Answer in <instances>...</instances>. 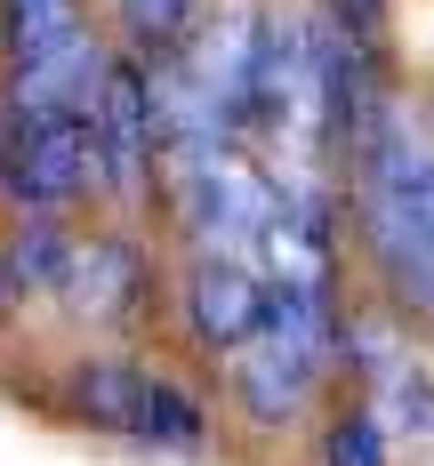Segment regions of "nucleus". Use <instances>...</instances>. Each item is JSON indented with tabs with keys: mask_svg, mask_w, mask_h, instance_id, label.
Instances as JSON below:
<instances>
[{
	"mask_svg": "<svg viewBox=\"0 0 434 466\" xmlns=\"http://www.w3.org/2000/svg\"><path fill=\"white\" fill-rule=\"evenodd\" d=\"M314 8H322L330 33H346L362 56H378V65H386V0H314Z\"/></svg>",
	"mask_w": 434,
	"mask_h": 466,
	"instance_id": "nucleus-11",
	"label": "nucleus"
},
{
	"mask_svg": "<svg viewBox=\"0 0 434 466\" xmlns=\"http://www.w3.org/2000/svg\"><path fill=\"white\" fill-rule=\"evenodd\" d=\"M81 16H73V0H0V33H8V56H33V48L65 41Z\"/></svg>",
	"mask_w": 434,
	"mask_h": 466,
	"instance_id": "nucleus-10",
	"label": "nucleus"
},
{
	"mask_svg": "<svg viewBox=\"0 0 434 466\" xmlns=\"http://www.w3.org/2000/svg\"><path fill=\"white\" fill-rule=\"evenodd\" d=\"M201 0H113V16H121V41L137 48V56H177L193 41V16Z\"/></svg>",
	"mask_w": 434,
	"mask_h": 466,
	"instance_id": "nucleus-9",
	"label": "nucleus"
},
{
	"mask_svg": "<svg viewBox=\"0 0 434 466\" xmlns=\"http://www.w3.org/2000/svg\"><path fill=\"white\" fill-rule=\"evenodd\" d=\"M346 201H354L362 258L386 281L394 314L434 322V145L386 96L346 145Z\"/></svg>",
	"mask_w": 434,
	"mask_h": 466,
	"instance_id": "nucleus-1",
	"label": "nucleus"
},
{
	"mask_svg": "<svg viewBox=\"0 0 434 466\" xmlns=\"http://www.w3.org/2000/svg\"><path fill=\"white\" fill-rule=\"evenodd\" d=\"M177 314L201 354H234L241 338L266 329V274L241 249H193L177 274Z\"/></svg>",
	"mask_w": 434,
	"mask_h": 466,
	"instance_id": "nucleus-5",
	"label": "nucleus"
},
{
	"mask_svg": "<svg viewBox=\"0 0 434 466\" xmlns=\"http://www.w3.org/2000/svg\"><path fill=\"white\" fill-rule=\"evenodd\" d=\"M89 137H96V193L137 209L153 177H161V113H153V65L137 48L105 65L89 105Z\"/></svg>",
	"mask_w": 434,
	"mask_h": 466,
	"instance_id": "nucleus-3",
	"label": "nucleus"
},
{
	"mask_svg": "<svg viewBox=\"0 0 434 466\" xmlns=\"http://www.w3.org/2000/svg\"><path fill=\"white\" fill-rule=\"evenodd\" d=\"M56 298H65V314L81 329H129L145 314V298H153V258L129 233H73Z\"/></svg>",
	"mask_w": 434,
	"mask_h": 466,
	"instance_id": "nucleus-6",
	"label": "nucleus"
},
{
	"mask_svg": "<svg viewBox=\"0 0 434 466\" xmlns=\"http://www.w3.org/2000/svg\"><path fill=\"white\" fill-rule=\"evenodd\" d=\"M314 466H394L378 402H346V410H330V419H322V442H314Z\"/></svg>",
	"mask_w": 434,
	"mask_h": 466,
	"instance_id": "nucleus-8",
	"label": "nucleus"
},
{
	"mask_svg": "<svg viewBox=\"0 0 434 466\" xmlns=\"http://www.w3.org/2000/svg\"><path fill=\"white\" fill-rule=\"evenodd\" d=\"M65 249H73L65 218L25 209V226L0 241V314H16V298H48L56 274H65Z\"/></svg>",
	"mask_w": 434,
	"mask_h": 466,
	"instance_id": "nucleus-7",
	"label": "nucleus"
},
{
	"mask_svg": "<svg viewBox=\"0 0 434 466\" xmlns=\"http://www.w3.org/2000/svg\"><path fill=\"white\" fill-rule=\"evenodd\" d=\"M81 193H96L89 113H8V201L65 218Z\"/></svg>",
	"mask_w": 434,
	"mask_h": 466,
	"instance_id": "nucleus-4",
	"label": "nucleus"
},
{
	"mask_svg": "<svg viewBox=\"0 0 434 466\" xmlns=\"http://www.w3.org/2000/svg\"><path fill=\"white\" fill-rule=\"evenodd\" d=\"M56 402L65 419L89 426V434H113L129 451H153V459H201L217 442V419H209V394L177 378L169 362H145V354H89L56 378Z\"/></svg>",
	"mask_w": 434,
	"mask_h": 466,
	"instance_id": "nucleus-2",
	"label": "nucleus"
},
{
	"mask_svg": "<svg viewBox=\"0 0 434 466\" xmlns=\"http://www.w3.org/2000/svg\"><path fill=\"white\" fill-rule=\"evenodd\" d=\"M0 201H8V96H0Z\"/></svg>",
	"mask_w": 434,
	"mask_h": 466,
	"instance_id": "nucleus-12",
	"label": "nucleus"
}]
</instances>
